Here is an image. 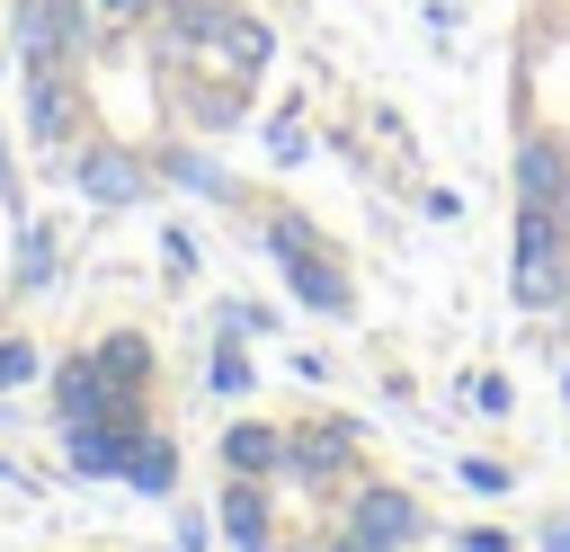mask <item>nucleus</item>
I'll return each instance as SVG.
<instances>
[{
    "label": "nucleus",
    "instance_id": "nucleus-17",
    "mask_svg": "<svg viewBox=\"0 0 570 552\" xmlns=\"http://www.w3.org/2000/svg\"><path fill=\"white\" fill-rule=\"evenodd\" d=\"M463 401H472L481 418H517V383H508L499 365H481V374H463Z\"/></svg>",
    "mask_w": 570,
    "mask_h": 552
},
{
    "label": "nucleus",
    "instance_id": "nucleus-2",
    "mask_svg": "<svg viewBox=\"0 0 570 552\" xmlns=\"http://www.w3.org/2000/svg\"><path fill=\"white\" fill-rule=\"evenodd\" d=\"M508 303L525 321H552L570 303V214L517 205V223H508Z\"/></svg>",
    "mask_w": 570,
    "mask_h": 552
},
{
    "label": "nucleus",
    "instance_id": "nucleus-5",
    "mask_svg": "<svg viewBox=\"0 0 570 552\" xmlns=\"http://www.w3.org/2000/svg\"><path fill=\"white\" fill-rule=\"evenodd\" d=\"M508 187H517V205L570 214V125L525 116V125H517V151H508Z\"/></svg>",
    "mask_w": 570,
    "mask_h": 552
},
{
    "label": "nucleus",
    "instance_id": "nucleus-22",
    "mask_svg": "<svg viewBox=\"0 0 570 552\" xmlns=\"http://www.w3.org/2000/svg\"><path fill=\"white\" fill-rule=\"evenodd\" d=\"M53 276V231H27L18 240V285H45Z\"/></svg>",
    "mask_w": 570,
    "mask_h": 552
},
{
    "label": "nucleus",
    "instance_id": "nucleus-11",
    "mask_svg": "<svg viewBox=\"0 0 570 552\" xmlns=\"http://www.w3.org/2000/svg\"><path fill=\"white\" fill-rule=\"evenodd\" d=\"M232 9L240 0H151V18H160V45H169V62L178 53H205L223 27H232Z\"/></svg>",
    "mask_w": 570,
    "mask_h": 552
},
{
    "label": "nucleus",
    "instance_id": "nucleus-3",
    "mask_svg": "<svg viewBox=\"0 0 570 552\" xmlns=\"http://www.w3.org/2000/svg\"><path fill=\"white\" fill-rule=\"evenodd\" d=\"M338 534H356L365 552H410V543H428V507H419V490L356 472L338 490Z\"/></svg>",
    "mask_w": 570,
    "mask_h": 552
},
{
    "label": "nucleus",
    "instance_id": "nucleus-31",
    "mask_svg": "<svg viewBox=\"0 0 570 552\" xmlns=\"http://www.w3.org/2000/svg\"><path fill=\"white\" fill-rule=\"evenodd\" d=\"M552 329H570V303H561V312H552Z\"/></svg>",
    "mask_w": 570,
    "mask_h": 552
},
{
    "label": "nucleus",
    "instance_id": "nucleus-30",
    "mask_svg": "<svg viewBox=\"0 0 570 552\" xmlns=\"http://www.w3.org/2000/svg\"><path fill=\"white\" fill-rule=\"evenodd\" d=\"M285 552H330V543H285Z\"/></svg>",
    "mask_w": 570,
    "mask_h": 552
},
{
    "label": "nucleus",
    "instance_id": "nucleus-25",
    "mask_svg": "<svg viewBox=\"0 0 570 552\" xmlns=\"http://www.w3.org/2000/svg\"><path fill=\"white\" fill-rule=\"evenodd\" d=\"M89 9H98V27H107V36H125V27H142V18H151V0H89Z\"/></svg>",
    "mask_w": 570,
    "mask_h": 552
},
{
    "label": "nucleus",
    "instance_id": "nucleus-4",
    "mask_svg": "<svg viewBox=\"0 0 570 552\" xmlns=\"http://www.w3.org/2000/svg\"><path fill=\"white\" fill-rule=\"evenodd\" d=\"M365 472V427L356 418H303V427H285V472L276 481H294V490H347Z\"/></svg>",
    "mask_w": 570,
    "mask_h": 552
},
{
    "label": "nucleus",
    "instance_id": "nucleus-6",
    "mask_svg": "<svg viewBox=\"0 0 570 552\" xmlns=\"http://www.w3.org/2000/svg\"><path fill=\"white\" fill-rule=\"evenodd\" d=\"M18 36H27V71H45V62H71V71H80V53H89V9H80V0H27V9H18Z\"/></svg>",
    "mask_w": 570,
    "mask_h": 552
},
{
    "label": "nucleus",
    "instance_id": "nucleus-21",
    "mask_svg": "<svg viewBox=\"0 0 570 552\" xmlns=\"http://www.w3.org/2000/svg\"><path fill=\"white\" fill-rule=\"evenodd\" d=\"M36 338H0V392H18V383H36Z\"/></svg>",
    "mask_w": 570,
    "mask_h": 552
},
{
    "label": "nucleus",
    "instance_id": "nucleus-23",
    "mask_svg": "<svg viewBox=\"0 0 570 552\" xmlns=\"http://www.w3.org/2000/svg\"><path fill=\"white\" fill-rule=\"evenodd\" d=\"M267 151H276V160H285V169H294V160H303V151H312V142H303V116H294V107H285V116H276V125H267Z\"/></svg>",
    "mask_w": 570,
    "mask_h": 552
},
{
    "label": "nucleus",
    "instance_id": "nucleus-14",
    "mask_svg": "<svg viewBox=\"0 0 570 552\" xmlns=\"http://www.w3.org/2000/svg\"><path fill=\"white\" fill-rule=\"evenodd\" d=\"M169 187H187V196H214V205H240V178L223 169V160H205V151H187V142H160V160H151Z\"/></svg>",
    "mask_w": 570,
    "mask_h": 552
},
{
    "label": "nucleus",
    "instance_id": "nucleus-13",
    "mask_svg": "<svg viewBox=\"0 0 570 552\" xmlns=\"http://www.w3.org/2000/svg\"><path fill=\"white\" fill-rule=\"evenodd\" d=\"M223 472L276 481V472H285V427H276V418H232V427H223Z\"/></svg>",
    "mask_w": 570,
    "mask_h": 552
},
{
    "label": "nucleus",
    "instance_id": "nucleus-24",
    "mask_svg": "<svg viewBox=\"0 0 570 552\" xmlns=\"http://www.w3.org/2000/svg\"><path fill=\"white\" fill-rule=\"evenodd\" d=\"M454 552H525V543H517L508 525H463V534H454Z\"/></svg>",
    "mask_w": 570,
    "mask_h": 552
},
{
    "label": "nucleus",
    "instance_id": "nucleus-8",
    "mask_svg": "<svg viewBox=\"0 0 570 552\" xmlns=\"http://www.w3.org/2000/svg\"><path fill=\"white\" fill-rule=\"evenodd\" d=\"M205 71H223V80H240V89H258L267 80V62H276V27L267 18H249V9H232V27L196 53Z\"/></svg>",
    "mask_w": 570,
    "mask_h": 552
},
{
    "label": "nucleus",
    "instance_id": "nucleus-9",
    "mask_svg": "<svg viewBox=\"0 0 570 552\" xmlns=\"http://www.w3.org/2000/svg\"><path fill=\"white\" fill-rule=\"evenodd\" d=\"M214 525L232 534V552H276V490L249 481V472H232V490L214 499Z\"/></svg>",
    "mask_w": 570,
    "mask_h": 552
},
{
    "label": "nucleus",
    "instance_id": "nucleus-10",
    "mask_svg": "<svg viewBox=\"0 0 570 552\" xmlns=\"http://www.w3.org/2000/svg\"><path fill=\"white\" fill-rule=\"evenodd\" d=\"M116 401H125V392H107V374H98V356H89V347L53 374V418H62V436H71V427H89V418H107Z\"/></svg>",
    "mask_w": 570,
    "mask_h": 552
},
{
    "label": "nucleus",
    "instance_id": "nucleus-7",
    "mask_svg": "<svg viewBox=\"0 0 570 552\" xmlns=\"http://www.w3.org/2000/svg\"><path fill=\"white\" fill-rule=\"evenodd\" d=\"M80 125H89L80 71H71V62H45V71H27V134H36V142H71Z\"/></svg>",
    "mask_w": 570,
    "mask_h": 552
},
{
    "label": "nucleus",
    "instance_id": "nucleus-16",
    "mask_svg": "<svg viewBox=\"0 0 570 552\" xmlns=\"http://www.w3.org/2000/svg\"><path fill=\"white\" fill-rule=\"evenodd\" d=\"M89 356H98V374H107V392H151V347H142L134 329H116V338H98Z\"/></svg>",
    "mask_w": 570,
    "mask_h": 552
},
{
    "label": "nucleus",
    "instance_id": "nucleus-12",
    "mask_svg": "<svg viewBox=\"0 0 570 552\" xmlns=\"http://www.w3.org/2000/svg\"><path fill=\"white\" fill-rule=\"evenodd\" d=\"M80 187H89L98 205H142V196H151V169H142L134 151H116V142H89V151H80Z\"/></svg>",
    "mask_w": 570,
    "mask_h": 552
},
{
    "label": "nucleus",
    "instance_id": "nucleus-29",
    "mask_svg": "<svg viewBox=\"0 0 570 552\" xmlns=\"http://www.w3.org/2000/svg\"><path fill=\"white\" fill-rule=\"evenodd\" d=\"M552 356H561V418H570V329H561V347H552Z\"/></svg>",
    "mask_w": 570,
    "mask_h": 552
},
{
    "label": "nucleus",
    "instance_id": "nucleus-18",
    "mask_svg": "<svg viewBox=\"0 0 570 552\" xmlns=\"http://www.w3.org/2000/svg\"><path fill=\"white\" fill-rule=\"evenodd\" d=\"M454 481H463L472 499H508V490H517V472L490 463V454H454Z\"/></svg>",
    "mask_w": 570,
    "mask_h": 552
},
{
    "label": "nucleus",
    "instance_id": "nucleus-19",
    "mask_svg": "<svg viewBox=\"0 0 570 552\" xmlns=\"http://www.w3.org/2000/svg\"><path fill=\"white\" fill-rule=\"evenodd\" d=\"M205 383H214V392H223V401H240V392H249V356H240V347H232V338H223V347H214V356H205Z\"/></svg>",
    "mask_w": 570,
    "mask_h": 552
},
{
    "label": "nucleus",
    "instance_id": "nucleus-32",
    "mask_svg": "<svg viewBox=\"0 0 570 552\" xmlns=\"http://www.w3.org/2000/svg\"><path fill=\"white\" fill-rule=\"evenodd\" d=\"M428 9H454V0H428Z\"/></svg>",
    "mask_w": 570,
    "mask_h": 552
},
{
    "label": "nucleus",
    "instance_id": "nucleus-20",
    "mask_svg": "<svg viewBox=\"0 0 570 552\" xmlns=\"http://www.w3.org/2000/svg\"><path fill=\"white\" fill-rule=\"evenodd\" d=\"M214 321H223V338H267V329H276V312H267V303H223Z\"/></svg>",
    "mask_w": 570,
    "mask_h": 552
},
{
    "label": "nucleus",
    "instance_id": "nucleus-1",
    "mask_svg": "<svg viewBox=\"0 0 570 552\" xmlns=\"http://www.w3.org/2000/svg\"><path fill=\"white\" fill-rule=\"evenodd\" d=\"M258 240L276 249V267H285V294H294L303 312H321V321H356V276H347V258L321 240V223H312V214L276 205V214L258 223Z\"/></svg>",
    "mask_w": 570,
    "mask_h": 552
},
{
    "label": "nucleus",
    "instance_id": "nucleus-28",
    "mask_svg": "<svg viewBox=\"0 0 570 552\" xmlns=\"http://www.w3.org/2000/svg\"><path fill=\"white\" fill-rule=\"evenodd\" d=\"M534 552H570V516H543L534 525Z\"/></svg>",
    "mask_w": 570,
    "mask_h": 552
},
{
    "label": "nucleus",
    "instance_id": "nucleus-26",
    "mask_svg": "<svg viewBox=\"0 0 570 552\" xmlns=\"http://www.w3.org/2000/svg\"><path fill=\"white\" fill-rule=\"evenodd\" d=\"M160 258H169V276H196V240H187V231H169V240H160Z\"/></svg>",
    "mask_w": 570,
    "mask_h": 552
},
{
    "label": "nucleus",
    "instance_id": "nucleus-27",
    "mask_svg": "<svg viewBox=\"0 0 570 552\" xmlns=\"http://www.w3.org/2000/svg\"><path fill=\"white\" fill-rule=\"evenodd\" d=\"M178 552H214V525H205V516H196V507H187V516H178Z\"/></svg>",
    "mask_w": 570,
    "mask_h": 552
},
{
    "label": "nucleus",
    "instance_id": "nucleus-15",
    "mask_svg": "<svg viewBox=\"0 0 570 552\" xmlns=\"http://www.w3.org/2000/svg\"><path fill=\"white\" fill-rule=\"evenodd\" d=\"M116 481H125V490H142V499H169V490H178V445H169L160 427H142Z\"/></svg>",
    "mask_w": 570,
    "mask_h": 552
}]
</instances>
